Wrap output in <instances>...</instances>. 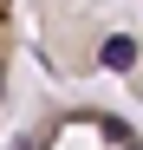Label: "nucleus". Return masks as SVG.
<instances>
[{
	"label": "nucleus",
	"instance_id": "1",
	"mask_svg": "<svg viewBox=\"0 0 143 150\" xmlns=\"http://www.w3.org/2000/svg\"><path fill=\"white\" fill-rule=\"evenodd\" d=\"M20 150H143V137L111 111H46Z\"/></svg>",
	"mask_w": 143,
	"mask_h": 150
}]
</instances>
